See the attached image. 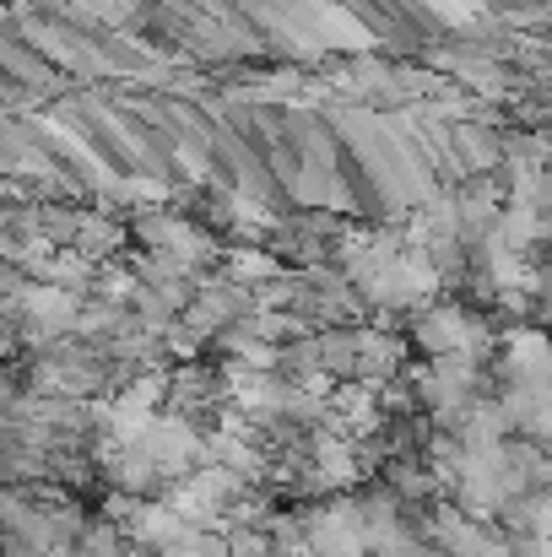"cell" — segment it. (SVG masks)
I'll return each instance as SVG.
<instances>
[{"instance_id": "cell-1", "label": "cell", "mask_w": 552, "mask_h": 557, "mask_svg": "<svg viewBox=\"0 0 552 557\" xmlns=\"http://www.w3.org/2000/svg\"><path fill=\"white\" fill-rule=\"evenodd\" d=\"M390 557H406V553H390Z\"/></svg>"}]
</instances>
